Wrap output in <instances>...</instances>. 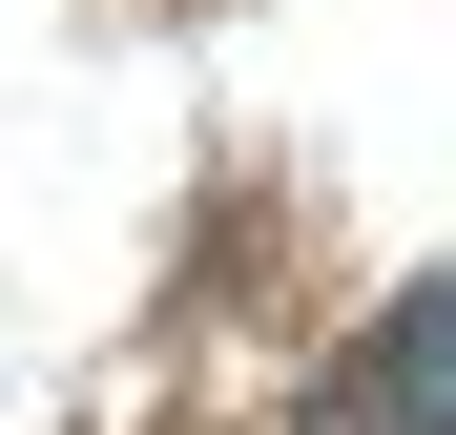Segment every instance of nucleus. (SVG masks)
<instances>
[{"label":"nucleus","mask_w":456,"mask_h":435,"mask_svg":"<svg viewBox=\"0 0 456 435\" xmlns=\"http://www.w3.org/2000/svg\"><path fill=\"white\" fill-rule=\"evenodd\" d=\"M373 394H395V435H456V270L373 332Z\"/></svg>","instance_id":"obj_1"}]
</instances>
